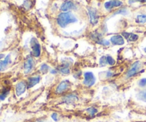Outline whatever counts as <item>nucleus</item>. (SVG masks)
Wrapping results in <instances>:
<instances>
[{
    "label": "nucleus",
    "mask_w": 146,
    "mask_h": 122,
    "mask_svg": "<svg viewBox=\"0 0 146 122\" xmlns=\"http://www.w3.org/2000/svg\"><path fill=\"white\" fill-rule=\"evenodd\" d=\"M97 44H101V45H103V46H109L110 45V42L108 41V40L103 39H101L100 41H98V42H97Z\"/></svg>",
    "instance_id": "23"
},
{
    "label": "nucleus",
    "mask_w": 146,
    "mask_h": 122,
    "mask_svg": "<svg viewBox=\"0 0 146 122\" xmlns=\"http://www.w3.org/2000/svg\"><path fill=\"white\" fill-rule=\"evenodd\" d=\"M60 71L64 74H70V69L67 64H63L59 69Z\"/></svg>",
    "instance_id": "16"
},
{
    "label": "nucleus",
    "mask_w": 146,
    "mask_h": 122,
    "mask_svg": "<svg viewBox=\"0 0 146 122\" xmlns=\"http://www.w3.org/2000/svg\"><path fill=\"white\" fill-rule=\"evenodd\" d=\"M100 64L102 66H105L107 64L106 61V57H102L100 59Z\"/></svg>",
    "instance_id": "24"
},
{
    "label": "nucleus",
    "mask_w": 146,
    "mask_h": 122,
    "mask_svg": "<svg viewBox=\"0 0 146 122\" xmlns=\"http://www.w3.org/2000/svg\"><path fill=\"white\" fill-rule=\"evenodd\" d=\"M138 84H139L140 87H145L146 86V78L145 79H142L140 80V81L138 82Z\"/></svg>",
    "instance_id": "25"
},
{
    "label": "nucleus",
    "mask_w": 146,
    "mask_h": 122,
    "mask_svg": "<svg viewBox=\"0 0 146 122\" xmlns=\"http://www.w3.org/2000/svg\"><path fill=\"white\" fill-rule=\"evenodd\" d=\"M138 1H139L140 2H142V3L146 2V0H138Z\"/></svg>",
    "instance_id": "31"
},
{
    "label": "nucleus",
    "mask_w": 146,
    "mask_h": 122,
    "mask_svg": "<svg viewBox=\"0 0 146 122\" xmlns=\"http://www.w3.org/2000/svg\"><path fill=\"white\" fill-rule=\"evenodd\" d=\"M4 57V54H0V59H2Z\"/></svg>",
    "instance_id": "32"
},
{
    "label": "nucleus",
    "mask_w": 146,
    "mask_h": 122,
    "mask_svg": "<svg viewBox=\"0 0 146 122\" xmlns=\"http://www.w3.org/2000/svg\"><path fill=\"white\" fill-rule=\"evenodd\" d=\"M27 87V84L25 81H20L16 85V94L17 96L19 97L21 94H24L26 91V89Z\"/></svg>",
    "instance_id": "9"
},
{
    "label": "nucleus",
    "mask_w": 146,
    "mask_h": 122,
    "mask_svg": "<svg viewBox=\"0 0 146 122\" xmlns=\"http://www.w3.org/2000/svg\"><path fill=\"white\" fill-rule=\"evenodd\" d=\"M137 97H138V99L146 102V89L144 90V91H140V92L137 94Z\"/></svg>",
    "instance_id": "18"
},
{
    "label": "nucleus",
    "mask_w": 146,
    "mask_h": 122,
    "mask_svg": "<svg viewBox=\"0 0 146 122\" xmlns=\"http://www.w3.org/2000/svg\"><path fill=\"white\" fill-rule=\"evenodd\" d=\"M77 100H78V97H77V96L74 95V94H69V95L65 97L64 101H65L66 103L68 104V103L74 102V101H77Z\"/></svg>",
    "instance_id": "15"
},
{
    "label": "nucleus",
    "mask_w": 146,
    "mask_h": 122,
    "mask_svg": "<svg viewBox=\"0 0 146 122\" xmlns=\"http://www.w3.org/2000/svg\"><path fill=\"white\" fill-rule=\"evenodd\" d=\"M140 67H141V63H140V61H135V63H133V65L131 66V69H130L128 70V72H127V78H131V77L135 75V74L138 73V71H139Z\"/></svg>",
    "instance_id": "5"
},
{
    "label": "nucleus",
    "mask_w": 146,
    "mask_h": 122,
    "mask_svg": "<svg viewBox=\"0 0 146 122\" xmlns=\"http://www.w3.org/2000/svg\"><path fill=\"white\" fill-rule=\"evenodd\" d=\"M9 92V89H4V91H2V93L0 94V100H1V101H3V100L5 99L7 96L8 95Z\"/></svg>",
    "instance_id": "19"
},
{
    "label": "nucleus",
    "mask_w": 146,
    "mask_h": 122,
    "mask_svg": "<svg viewBox=\"0 0 146 122\" xmlns=\"http://www.w3.org/2000/svg\"><path fill=\"white\" fill-rule=\"evenodd\" d=\"M70 84H71V83L67 79L61 81L59 83V84L58 85V87H57L56 90V93H58V94H62V93H64L70 87Z\"/></svg>",
    "instance_id": "6"
},
{
    "label": "nucleus",
    "mask_w": 146,
    "mask_h": 122,
    "mask_svg": "<svg viewBox=\"0 0 146 122\" xmlns=\"http://www.w3.org/2000/svg\"><path fill=\"white\" fill-rule=\"evenodd\" d=\"M96 83V77L91 71H87L84 74V84L87 87H92Z\"/></svg>",
    "instance_id": "2"
},
{
    "label": "nucleus",
    "mask_w": 146,
    "mask_h": 122,
    "mask_svg": "<svg viewBox=\"0 0 146 122\" xmlns=\"http://www.w3.org/2000/svg\"><path fill=\"white\" fill-rule=\"evenodd\" d=\"M11 57H10V54H9V55H7V57H6L5 59L0 61V71L5 69L7 67V66H8L9 64H11Z\"/></svg>",
    "instance_id": "14"
},
{
    "label": "nucleus",
    "mask_w": 146,
    "mask_h": 122,
    "mask_svg": "<svg viewBox=\"0 0 146 122\" xmlns=\"http://www.w3.org/2000/svg\"><path fill=\"white\" fill-rule=\"evenodd\" d=\"M111 42L112 43L113 45H123L125 41H124L123 37L121 35H115L113 36L111 38Z\"/></svg>",
    "instance_id": "10"
},
{
    "label": "nucleus",
    "mask_w": 146,
    "mask_h": 122,
    "mask_svg": "<svg viewBox=\"0 0 146 122\" xmlns=\"http://www.w3.org/2000/svg\"><path fill=\"white\" fill-rule=\"evenodd\" d=\"M75 7L74 3L71 1H66L61 4V10L63 11H66L68 10H71Z\"/></svg>",
    "instance_id": "12"
},
{
    "label": "nucleus",
    "mask_w": 146,
    "mask_h": 122,
    "mask_svg": "<svg viewBox=\"0 0 146 122\" xmlns=\"http://www.w3.org/2000/svg\"><path fill=\"white\" fill-rule=\"evenodd\" d=\"M123 2L119 0H111V1H106L104 4V7L107 10L112 9L114 7H118L122 6Z\"/></svg>",
    "instance_id": "7"
},
{
    "label": "nucleus",
    "mask_w": 146,
    "mask_h": 122,
    "mask_svg": "<svg viewBox=\"0 0 146 122\" xmlns=\"http://www.w3.org/2000/svg\"><path fill=\"white\" fill-rule=\"evenodd\" d=\"M33 67H34V61H33V59L31 57H28L27 59V61L24 62V73L26 74H27L31 72V71L33 69Z\"/></svg>",
    "instance_id": "8"
},
{
    "label": "nucleus",
    "mask_w": 146,
    "mask_h": 122,
    "mask_svg": "<svg viewBox=\"0 0 146 122\" xmlns=\"http://www.w3.org/2000/svg\"><path fill=\"white\" fill-rule=\"evenodd\" d=\"M88 15H89V20L90 23L92 25H96L98 24V19H99V16L98 14V11L94 8H88Z\"/></svg>",
    "instance_id": "3"
},
{
    "label": "nucleus",
    "mask_w": 146,
    "mask_h": 122,
    "mask_svg": "<svg viewBox=\"0 0 146 122\" xmlns=\"http://www.w3.org/2000/svg\"><path fill=\"white\" fill-rule=\"evenodd\" d=\"M144 51H145V52H146V47H145V49H144Z\"/></svg>",
    "instance_id": "33"
},
{
    "label": "nucleus",
    "mask_w": 146,
    "mask_h": 122,
    "mask_svg": "<svg viewBox=\"0 0 146 122\" xmlns=\"http://www.w3.org/2000/svg\"><path fill=\"white\" fill-rule=\"evenodd\" d=\"M106 61H107V64H109V65H114L115 63V60H114L113 58V57H111V56H107Z\"/></svg>",
    "instance_id": "21"
},
{
    "label": "nucleus",
    "mask_w": 146,
    "mask_h": 122,
    "mask_svg": "<svg viewBox=\"0 0 146 122\" xmlns=\"http://www.w3.org/2000/svg\"><path fill=\"white\" fill-rule=\"evenodd\" d=\"M51 118H52V119L54 120V121H58V114H57L56 113H53V114H51Z\"/></svg>",
    "instance_id": "27"
},
{
    "label": "nucleus",
    "mask_w": 146,
    "mask_h": 122,
    "mask_svg": "<svg viewBox=\"0 0 146 122\" xmlns=\"http://www.w3.org/2000/svg\"><path fill=\"white\" fill-rule=\"evenodd\" d=\"M136 1H138V0H129V4H132V3L135 2Z\"/></svg>",
    "instance_id": "30"
},
{
    "label": "nucleus",
    "mask_w": 146,
    "mask_h": 122,
    "mask_svg": "<svg viewBox=\"0 0 146 122\" xmlns=\"http://www.w3.org/2000/svg\"><path fill=\"white\" fill-rule=\"evenodd\" d=\"M32 48V55L34 57H39L41 55V46L36 39H32L31 41Z\"/></svg>",
    "instance_id": "4"
},
{
    "label": "nucleus",
    "mask_w": 146,
    "mask_h": 122,
    "mask_svg": "<svg viewBox=\"0 0 146 122\" xmlns=\"http://www.w3.org/2000/svg\"><path fill=\"white\" fill-rule=\"evenodd\" d=\"M36 122H43V121H36Z\"/></svg>",
    "instance_id": "34"
},
{
    "label": "nucleus",
    "mask_w": 146,
    "mask_h": 122,
    "mask_svg": "<svg viewBox=\"0 0 146 122\" xmlns=\"http://www.w3.org/2000/svg\"><path fill=\"white\" fill-rule=\"evenodd\" d=\"M50 73H51V74H56L57 73V71L56 69H51V71H50Z\"/></svg>",
    "instance_id": "28"
},
{
    "label": "nucleus",
    "mask_w": 146,
    "mask_h": 122,
    "mask_svg": "<svg viewBox=\"0 0 146 122\" xmlns=\"http://www.w3.org/2000/svg\"><path fill=\"white\" fill-rule=\"evenodd\" d=\"M113 76V73H111V71H108L107 72V77H111Z\"/></svg>",
    "instance_id": "29"
},
{
    "label": "nucleus",
    "mask_w": 146,
    "mask_h": 122,
    "mask_svg": "<svg viewBox=\"0 0 146 122\" xmlns=\"http://www.w3.org/2000/svg\"><path fill=\"white\" fill-rule=\"evenodd\" d=\"M135 21L137 23H139V24H144L146 23V15H143V14H141V15H138L136 17V19Z\"/></svg>",
    "instance_id": "17"
},
{
    "label": "nucleus",
    "mask_w": 146,
    "mask_h": 122,
    "mask_svg": "<svg viewBox=\"0 0 146 122\" xmlns=\"http://www.w3.org/2000/svg\"><path fill=\"white\" fill-rule=\"evenodd\" d=\"M122 35L128 41H135L138 39V36L137 34H133V33L123 32Z\"/></svg>",
    "instance_id": "13"
},
{
    "label": "nucleus",
    "mask_w": 146,
    "mask_h": 122,
    "mask_svg": "<svg viewBox=\"0 0 146 122\" xmlns=\"http://www.w3.org/2000/svg\"><path fill=\"white\" fill-rule=\"evenodd\" d=\"M48 69H49V67L46 64H43L40 67V71L44 74H46L48 71Z\"/></svg>",
    "instance_id": "20"
},
{
    "label": "nucleus",
    "mask_w": 146,
    "mask_h": 122,
    "mask_svg": "<svg viewBox=\"0 0 146 122\" xmlns=\"http://www.w3.org/2000/svg\"><path fill=\"white\" fill-rule=\"evenodd\" d=\"M78 21L76 17L71 12H62L59 14L57 17V23L61 28H65L67 25L71 23H76Z\"/></svg>",
    "instance_id": "1"
},
{
    "label": "nucleus",
    "mask_w": 146,
    "mask_h": 122,
    "mask_svg": "<svg viewBox=\"0 0 146 122\" xmlns=\"http://www.w3.org/2000/svg\"><path fill=\"white\" fill-rule=\"evenodd\" d=\"M40 77H30V78L28 79V81H27V88L31 89L33 87H34L35 85H36L38 83H39Z\"/></svg>",
    "instance_id": "11"
},
{
    "label": "nucleus",
    "mask_w": 146,
    "mask_h": 122,
    "mask_svg": "<svg viewBox=\"0 0 146 122\" xmlns=\"http://www.w3.org/2000/svg\"><path fill=\"white\" fill-rule=\"evenodd\" d=\"M128 14V11H127L126 9H120L118 11H117L115 13V14Z\"/></svg>",
    "instance_id": "26"
},
{
    "label": "nucleus",
    "mask_w": 146,
    "mask_h": 122,
    "mask_svg": "<svg viewBox=\"0 0 146 122\" xmlns=\"http://www.w3.org/2000/svg\"><path fill=\"white\" fill-rule=\"evenodd\" d=\"M87 112H88L90 115L94 116V114L97 113V109L96 108H94V107H90V108H88V109H87Z\"/></svg>",
    "instance_id": "22"
}]
</instances>
